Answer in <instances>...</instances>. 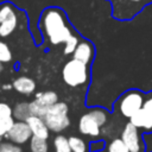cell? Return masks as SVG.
<instances>
[{
    "label": "cell",
    "instance_id": "cell-7",
    "mask_svg": "<svg viewBox=\"0 0 152 152\" xmlns=\"http://www.w3.org/2000/svg\"><path fill=\"white\" fill-rule=\"evenodd\" d=\"M129 122L141 129L142 134L152 133V90L146 93L142 107L129 118Z\"/></svg>",
    "mask_w": 152,
    "mask_h": 152
},
{
    "label": "cell",
    "instance_id": "cell-24",
    "mask_svg": "<svg viewBox=\"0 0 152 152\" xmlns=\"http://www.w3.org/2000/svg\"><path fill=\"white\" fill-rule=\"evenodd\" d=\"M14 122H15V120L13 116L6 118V119H0V137L4 138L6 135V133L12 128Z\"/></svg>",
    "mask_w": 152,
    "mask_h": 152
},
{
    "label": "cell",
    "instance_id": "cell-17",
    "mask_svg": "<svg viewBox=\"0 0 152 152\" xmlns=\"http://www.w3.org/2000/svg\"><path fill=\"white\" fill-rule=\"evenodd\" d=\"M30 142V151L31 152H49V144L48 139H43L36 135H32Z\"/></svg>",
    "mask_w": 152,
    "mask_h": 152
},
{
    "label": "cell",
    "instance_id": "cell-13",
    "mask_svg": "<svg viewBox=\"0 0 152 152\" xmlns=\"http://www.w3.org/2000/svg\"><path fill=\"white\" fill-rule=\"evenodd\" d=\"M13 89L23 95H30L36 90V82L28 76H19L13 81Z\"/></svg>",
    "mask_w": 152,
    "mask_h": 152
},
{
    "label": "cell",
    "instance_id": "cell-20",
    "mask_svg": "<svg viewBox=\"0 0 152 152\" xmlns=\"http://www.w3.org/2000/svg\"><path fill=\"white\" fill-rule=\"evenodd\" d=\"M78 43H80V38H78V36H76V34H72L65 43H64V48H63V53L64 55H72V52L75 51V49L77 48V45H78Z\"/></svg>",
    "mask_w": 152,
    "mask_h": 152
},
{
    "label": "cell",
    "instance_id": "cell-8",
    "mask_svg": "<svg viewBox=\"0 0 152 152\" xmlns=\"http://www.w3.org/2000/svg\"><path fill=\"white\" fill-rule=\"evenodd\" d=\"M19 17L10 2H4L0 5V38L10 37L18 27Z\"/></svg>",
    "mask_w": 152,
    "mask_h": 152
},
{
    "label": "cell",
    "instance_id": "cell-4",
    "mask_svg": "<svg viewBox=\"0 0 152 152\" xmlns=\"http://www.w3.org/2000/svg\"><path fill=\"white\" fill-rule=\"evenodd\" d=\"M146 93H144L140 89L132 88L122 93L116 102L114 103V108L126 119H129L133 114H135L144 103Z\"/></svg>",
    "mask_w": 152,
    "mask_h": 152
},
{
    "label": "cell",
    "instance_id": "cell-23",
    "mask_svg": "<svg viewBox=\"0 0 152 152\" xmlns=\"http://www.w3.org/2000/svg\"><path fill=\"white\" fill-rule=\"evenodd\" d=\"M0 152H23V148L20 147V145L7 140L0 142Z\"/></svg>",
    "mask_w": 152,
    "mask_h": 152
},
{
    "label": "cell",
    "instance_id": "cell-1",
    "mask_svg": "<svg viewBox=\"0 0 152 152\" xmlns=\"http://www.w3.org/2000/svg\"><path fill=\"white\" fill-rule=\"evenodd\" d=\"M39 27L44 37L52 45L64 44L74 34L65 13L57 7H50L43 11L39 19Z\"/></svg>",
    "mask_w": 152,
    "mask_h": 152
},
{
    "label": "cell",
    "instance_id": "cell-28",
    "mask_svg": "<svg viewBox=\"0 0 152 152\" xmlns=\"http://www.w3.org/2000/svg\"><path fill=\"white\" fill-rule=\"evenodd\" d=\"M4 63L2 62H0V75H1V72H2V70H4V65H2Z\"/></svg>",
    "mask_w": 152,
    "mask_h": 152
},
{
    "label": "cell",
    "instance_id": "cell-5",
    "mask_svg": "<svg viewBox=\"0 0 152 152\" xmlns=\"http://www.w3.org/2000/svg\"><path fill=\"white\" fill-rule=\"evenodd\" d=\"M89 66L88 64L71 58L68 61L62 69V77L66 86L77 88L84 86L89 81Z\"/></svg>",
    "mask_w": 152,
    "mask_h": 152
},
{
    "label": "cell",
    "instance_id": "cell-16",
    "mask_svg": "<svg viewBox=\"0 0 152 152\" xmlns=\"http://www.w3.org/2000/svg\"><path fill=\"white\" fill-rule=\"evenodd\" d=\"M52 145H53L55 152H71L69 138H66L65 135H62V134L56 135L52 140Z\"/></svg>",
    "mask_w": 152,
    "mask_h": 152
},
{
    "label": "cell",
    "instance_id": "cell-11",
    "mask_svg": "<svg viewBox=\"0 0 152 152\" xmlns=\"http://www.w3.org/2000/svg\"><path fill=\"white\" fill-rule=\"evenodd\" d=\"M94 56H95V48H94L93 43L87 40V39L80 40L77 48L72 52V58L74 59L83 62V63H86L88 65L93 62Z\"/></svg>",
    "mask_w": 152,
    "mask_h": 152
},
{
    "label": "cell",
    "instance_id": "cell-15",
    "mask_svg": "<svg viewBox=\"0 0 152 152\" xmlns=\"http://www.w3.org/2000/svg\"><path fill=\"white\" fill-rule=\"evenodd\" d=\"M34 99L40 104H43L45 107H50V106L55 104L56 102H58V95L53 90H45V91L36 93V97Z\"/></svg>",
    "mask_w": 152,
    "mask_h": 152
},
{
    "label": "cell",
    "instance_id": "cell-18",
    "mask_svg": "<svg viewBox=\"0 0 152 152\" xmlns=\"http://www.w3.org/2000/svg\"><path fill=\"white\" fill-rule=\"evenodd\" d=\"M69 144L71 147V152H88L89 150L86 141L78 137H69Z\"/></svg>",
    "mask_w": 152,
    "mask_h": 152
},
{
    "label": "cell",
    "instance_id": "cell-21",
    "mask_svg": "<svg viewBox=\"0 0 152 152\" xmlns=\"http://www.w3.org/2000/svg\"><path fill=\"white\" fill-rule=\"evenodd\" d=\"M48 108L49 107H45V106L40 104L36 99L30 102V109H31V114L32 115H37V116L43 118L45 115V113L48 112Z\"/></svg>",
    "mask_w": 152,
    "mask_h": 152
},
{
    "label": "cell",
    "instance_id": "cell-26",
    "mask_svg": "<svg viewBox=\"0 0 152 152\" xmlns=\"http://www.w3.org/2000/svg\"><path fill=\"white\" fill-rule=\"evenodd\" d=\"M104 146H106L104 140L96 139V140L91 141L88 147H89V152H100V151H102L104 148Z\"/></svg>",
    "mask_w": 152,
    "mask_h": 152
},
{
    "label": "cell",
    "instance_id": "cell-9",
    "mask_svg": "<svg viewBox=\"0 0 152 152\" xmlns=\"http://www.w3.org/2000/svg\"><path fill=\"white\" fill-rule=\"evenodd\" d=\"M142 134H140L139 128L135 127L132 122H127L122 129L121 139L127 145L129 152H141L145 147L142 141Z\"/></svg>",
    "mask_w": 152,
    "mask_h": 152
},
{
    "label": "cell",
    "instance_id": "cell-25",
    "mask_svg": "<svg viewBox=\"0 0 152 152\" xmlns=\"http://www.w3.org/2000/svg\"><path fill=\"white\" fill-rule=\"evenodd\" d=\"M11 116H13V108L6 102H0V119H6Z\"/></svg>",
    "mask_w": 152,
    "mask_h": 152
},
{
    "label": "cell",
    "instance_id": "cell-10",
    "mask_svg": "<svg viewBox=\"0 0 152 152\" xmlns=\"http://www.w3.org/2000/svg\"><path fill=\"white\" fill-rule=\"evenodd\" d=\"M32 131L26 121H17L13 124L12 128L6 133L5 138L14 144L24 145L32 138Z\"/></svg>",
    "mask_w": 152,
    "mask_h": 152
},
{
    "label": "cell",
    "instance_id": "cell-14",
    "mask_svg": "<svg viewBox=\"0 0 152 152\" xmlns=\"http://www.w3.org/2000/svg\"><path fill=\"white\" fill-rule=\"evenodd\" d=\"M31 115L30 102H18L13 107V118L17 121H26Z\"/></svg>",
    "mask_w": 152,
    "mask_h": 152
},
{
    "label": "cell",
    "instance_id": "cell-29",
    "mask_svg": "<svg viewBox=\"0 0 152 152\" xmlns=\"http://www.w3.org/2000/svg\"><path fill=\"white\" fill-rule=\"evenodd\" d=\"M1 140H2V137H0V142H1Z\"/></svg>",
    "mask_w": 152,
    "mask_h": 152
},
{
    "label": "cell",
    "instance_id": "cell-12",
    "mask_svg": "<svg viewBox=\"0 0 152 152\" xmlns=\"http://www.w3.org/2000/svg\"><path fill=\"white\" fill-rule=\"evenodd\" d=\"M26 122L28 124L33 135L43 138V139H48L49 138L51 131L49 129V127H48V125H46V122L44 121L43 118L37 116V115H31L26 120Z\"/></svg>",
    "mask_w": 152,
    "mask_h": 152
},
{
    "label": "cell",
    "instance_id": "cell-6",
    "mask_svg": "<svg viewBox=\"0 0 152 152\" xmlns=\"http://www.w3.org/2000/svg\"><path fill=\"white\" fill-rule=\"evenodd\" d=\"M43 119L51 132H63L70 126L69 106L63 101H58L48 108V112L45 113Z\"/></svg>",
    "mask_w": 152,
    "mask_h": 152
},
{
    "label": "cell",
    "instance_id": "cell-2",
    "mask_svg": "<svg viewBox=\"0 0 152 152\" xmlns=\"http://www.w3.org/2000/svg\"><path fill=\"white\" fill-rule=\"evenodd\" d=\"M108 113L101 107H94L84 113L78 121V131L83 135L97 138L101 133V127L106 125Z\"/></svg>",
    "mask_w": 152,
    "mask_h": 152
},
{
    "label": "cell",
    "instance_id": "cell-27",
    "mask_svg": "<svg viewBox=\"0 0 152 152\" xmlns=\"http://www.w3.org/2000/svg\"><path fill=\"white\" fill-rule=\"evenodd\" d=\"M13 88V84H11V83H5V84H2V90H10V89H12Z\"/></svg>",
    "mask_w": 152,
    "mask_h": 152
},
{
    "label": "cell",
    "instance_id": "cell-22",
    "mask_svg": "<svg viewBox=\"0 0 152 152\" xmlns=\"http://www.w3.org/2000/svg\"><path fill=\"white\" fill-rule=\"evenodd\" d=\"M12 57L13 56H12V51H11L10 46L5 42L0 40V62L8 63L12 61Z\"/></svg>",
    "mask_w": 152,
    "mask_h": 152
},
{
    "label": "cell",
    "instance_id": "cell-3",
    "mask_svg": "<svg viewBox=\"0 0 152 152\" xmlns=\"http://www.w3.org/2000/svg\"><path fill=\"white\" fill-rule=\"evenodd\" d=\"M112 7V17L120 21H128L134 19L144 11L152 0H107Z\"/></svg>",
    "mask_w": 152,
    "mask_h": 152
},
{
    "label": "cell",
    "instance_id": "cell-19",
    "mask_svg": "<svg viewBox=\"0 0 152 152\" xmlns=\"http://www.w3.org/2000/svg\"><path fill=\"white\" fill-rule=\"evenodd\" d=\"M108 152H129L127 145L121 138H114L107 146Z\"/></svg>",
    "mask_w": 152,
    "mask_h": 152
}]
</instances>
